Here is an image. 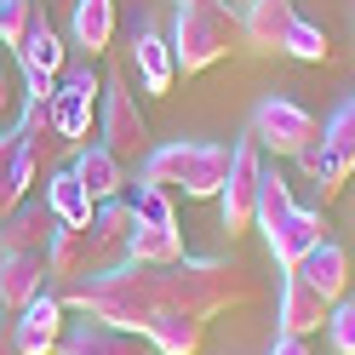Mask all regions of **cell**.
I'll list each match as a JSON object with an SVG mask.
<instances>
[{"instance_id":"obj_13","label":"cell","mask_w":355,"mask_h":355,"mask_svg":"<svg viewBox=\"0 0 355 355\" xmlns=\"http://www.w3.org/2000/svg\"><path fill=\"white\" fill-rule=\"evenodd\" d=\"M12 338H17L24 355H58V344H63V298L40 293L24 315H12Z\"/></svg>"},{"instance_id":"obj_4","label":"cell","mask_w":355,"mask_h":355,"mask_svg":"<svg viewBox=\"0 0 355 355\" xmlns=\"http://www.w3.org/2000/svg\"><path fill=\"white\" fill-rule=\"evenodd\" d=\"M241 46V17H230L224 0H184L172 24V58L184 75H201L212 63H224Z\"/></svg>"},{"instance_id":"obj_20","label":"cell","mask_w":355,"mask_h":355,"mask_svg":"<svg viewBox=\"0 0 355 355\" xmlns=\"http://www.w3.org/2000/svg\"><path fill=\"white\" fill-rule=\"evenodd\" d=\"M17 138H24V155H29L40 172L58 161L63 138H58V109H52V98H24V115H17Z\"/></svg>"},{"instance_id":"obj_24","label":"cell","mask_w":355,"mask_h":355,"mask_svg":"<svg viewBox=\"0 0 355 355\" xmlns=\"http://www.w3.org/2000/svg\"><path fill=\"white\" fill-rule=\"evenodd\" d=\"M40 166L24 155V138H17V126H0V212H12L24 195L35 189Z\"/></svg>"},{"instance_id":"obj_16","label":"cell","mask_w":355,"mask_h":355,"mask_svg":"<svg viewBox=\"0 0 355 355\" xmlns=\"http://www.w3.org/2000/svg\"><path fill=\"white\" fill-rule=\"evenodd\" d=\"M132 63H138V80H144V92H155V98H166V92H172V80H178L172 35H161L155 24L132 29Z\"/></svg>"},{"instance_id":"obj_1","label":"cell","mask_w":355,"mask_h":355,"mask_svg":"<svg viewBox=\"0 0 355 355\" xmlns=\"http://www.w3.org/2000/svg\"><path fill=\"white\" fill-rule=\"evenodd\" d=\"M155 286H161L166 309H189V315H230V309L258 304V281L247 263L235 258H178L166 270H155Z\"/></svg>"},{"instance_id":"obj_30","label":"cell","mask_w":355,"mask_h":355,"mask_svg":"<svg viewBox=\"0 0 355 355\" xmlns=\"http://www.w3.org/2000/svg\"><path fill=\"white\" fill-rule=\"evenodd\" d=\"M132 218L149 230H178V207H172V189L161 184H138V195H132Z\"/></svg>"},{"instance_id":"obj_33","label":"cell","mask_w":355,"mask_h":355,"mask_svg":"<svg viewBox=\"0 0 355 355\" xmlns=\"http://www.w3.org/2000/svg\"><path fill=\"white\" fill-rule=\"evenodd\" d=\"M327 338H332V355H355V304H332L327 315Z\"/></svg>"},{"instance_id":"obj_8","label":"cell","mask_w":355,"mask_h":355,"mask_svg":"<svg viewBox=\"0 0 355 355\" xmlns=\"http://www.w3.org/2000/svg\"><path fill=\"white\" fill-rule=\"evenodd\" d=\"M98 98H103V75L92 69V63H75V69H63V75H58L52 109H58V138H63V149L92 144V115H98Z\"/></svg>"},{"instance_id":"obj_23","label":"cell","mask_w":355,"mask_h":355,"mask_svg":"<svg viewBox=\"0 0 355 355\" xmlns=\"http://www.w3.org/2000/svg\"><path fill=\"white\" fill-rule=\"evenodd\" d=\"M46 275L58 286H75L92 275V241H86V230H69V224H58L52 241H46Z\"/></svg>"},{"instance_id":"obj_36","label":"cell","mask_w":355,"mask_h":355,"mask_svg":"<svg viewBox=\"0 0 355 355\" xmlns=\"http://www.w3.org/2000/svg\"><path fill=\"white\" fill-rule=\"evenodd\" d=\"M0 355H24V349H17V338H12V327H0Z\"/></svg>"},{"instance_id":"obj_9","label":"cell","mask_w":355,"mask_h":355,"mask_svg":"<svg viewBox=\"0 0 355 355\" xmlns=\"http://www.w3.org/2000/svg\"><path fill=\"white\" fill-rule=\"evenodd\" d=\"M349 172H355V92L321 121V172H315L321 201H338Z\"/></svg>"},{"instance_id":"obj_11","label":"cell","mask_w":355,"mask_h":355,"mask_svg":"<svg viewBox=\"0 0 355 355\" xmlns=\"http://www.w3.org/2000/svg\"><path fill=\"white\" fill-rule=\"evenodd\" d=\"M46 286H52L46 252H0V309L6 315H24Z\"/></svg>"},{"instance_id":"obj_5","label":"cell","mask_w":355,"mask_h":355,"mask_svg":"<svg viewBox=\"0 0 355 355\" xmlns=\"http://www.w3.org/2000/svg\"><path fill=\"white\" fill-rule=\"evenodd\" d=\"M258 184H263V144L247 132V138L230 144V178H224V189H218L230 235H247L252 230V218H258Z\"/></svg>"},{"instance_id":"obj_26","label":"cell","mask_w":355,"mask_h":355,"mask_svg":"<svg viewBox=\"0 0 355 355\" xmlns=\"http://www.w3.org/2000/svg\"><path fill=\"white\" fill-rule=\"evenodd\" d=\"M75 178L86 184V195H92V201H115L121 184H126L121 155L103 149V144H80V149H75Z\"/></svg>"},{"instance_id":"obj_2","label":"cell","mask_w":355,"mask_h":355,"mask_svg":"<svg viewBox=\"0 0 355 355\" xmlns=\"http://www.w3.org/2000/svg\"><path fill=\"white\" fill-rule=\"evenodd\" d=\"M63 309H80V315H92V321H109V327H121V332H138L144 338V327L161 315V286H155V270H144V263H115V270H103V275H86L75 286H63Z\"/></svg>"},{"instance_id":"obj_25","label":"cell","mask_w":355,"mask_h":355,"mask_svg":"<svg viewBox=\"0 0 355 355\" xmlns=\"http://www.w3.org/2000/svg\"><path fill=\"white\" fill-rule=\"evenodd\" d=\"M46 207H52L58 224H69V230H92V212H98V201L86 195V184L75 178V166H58L46 178Z\"/></svg>"},{"instance_id":"obj_22","label":"cell","mask_w":355,"mask_h":355,"mask_svg":"<svg viewBox=\"0 0 355 355\" xmlns=\"http://www.w3.org/2000/svg\"><path fill=\"white\" fill-rule=\"evenodd\" d=\"M12 52H17V69H24V75H40V80H58L63 75V40L46 24V12H35V24L24 29V40H17Z\"/></svg>"},{"instance_id":"obj_14","label":"cell","mask_w":355,"mask_h":355,"mask_svg":"<svg viewBox=\"0 0 355 355\" xmlns=\"http://www.w3.org/2000/svg\"><path fill=\"white\" fill-rule=\"evenodd\" d=\"M327 241V218H321V207H293L281 218V230L270 235V252H275V263L281 270H298V263L309 258Z\"/></svg>"},{"instance_id":"obj_17","label":"cell","mask_w":355,"mask_h":355,"mask_svg":"<svg viewBox=\"0 0 355 355\" xmlns=\"http://www.w3.org/2000/svg\"><path fill=\"white\" fill-rule=\"evenodd\" d=\"M144 344L155 355H201L207 349V321L189 315V309H161V315L144 327Z\"/></svg>"},{"instance_id":"obj_3","label":"cell","mask_w":355,"mask_h":355,"mask_svg":"<svg viewBox=\"0 0 355 355\" xmlns=\"http://www.w3.org/2000/svg\"><path fill=\"white\" fill-rule=\"evenodd\" d=\"M230 178V144H195V138H172L161 149L144 155L138 184H161V189H184L195 201H212Z\"/></svg>"},{"instance_id":"obj_15","label":"cell","mask_w":355,"mask_h":355,"mask_svg":"<svg viewBox=\"0 0 355 355\" xmlns=\"http://www.w3.org/2000/svg\"><path fill=\"white\" fill-rule=\"evenodd\" d=\"M58 230V218L46 201H17L12 212H0V252H46V241Z\"/></svg>"},{"instance_id":"obj_31","label":"cell","mask_w":355,"mask_h":355,"mask_svg":"<svg viewBox=\"0 0 355 355\" xmlns=\"http://www.w3.org/2000/svg\"><path fill=\"white\" fill-rule=\"evenodd\" d=\"M281 52H293L298 63H327L332 40H327V29H321V24H309V17H298V24L286 29V46H281Z\"/></svg>"},{"instance_id":"obj_28","label":"cell","mask_w":355,"mask_h":355,"mask_svg":"<svg viewBox=\"0 0 355 355\" xmlns=\"http://www.w3.org/2000/svg\"><path fill=\"white\" fill-rule=\"evenodd\" d=\"M178 258H189L178 230H149V224H138L132 241H126V263H144V270H166V263H178Z\"/></svg>"},{"instance_id":"obj_10","label":"cell","mask_w":355,"mask_h":355,"mask_svg":"<svg viewBox=\"0 0 355 355\" xmlns=\"http://www.w3.org/2000/svg\"><path fill=\"white\" fill-rule=\"evenodd\" d=\"M132 230H138V218H132V201H98L92 212V230H86V241H92V275L115 270V263H126V241Z\"/></svg>"},{"instance_id":"obj_18","label":"cell","mask_w":355,"mask_h":355,"mask_svg":"<svg viewBox=\"0 0 355 355\" xmlns=\"http://www.w3.org/2000/svg\"><path fill=\"white\" fill-rule=\"evenodd\" d=\"M58 355H144V338H138V332H121V327L86 315V321H75V327H63Z\"/></svg>"},{"instance_id":"obj_12","label":"cell","mask_w":355,"mask_h":355,"mask_svg":"<svg viewBox=\"0 0 355 355\" xmlns=\"http://www.w3.org/2000/svg\"><path fill=\"white\" fill-rule=\"evenodd\" d=\"M332 315V304L315 293V286L304 281V270H286L281 275V332H293V338H309V332H321Z\"/></svg>"},{"instance_id":"obj_32","label":"cell","mask_w":355,"mask_h":355,"mask_svg":"<svg viewBox=\"0 0 355 355\" xmlns=\"http://www.w3.org/2000/svg\"><path fill=\"white\" fill-rule=\"evenodd\" d=\"M40 0H0V46H17L24 40V29L35 24Z\"/></svg>"},{"instance_id":"obj_19","label":"cell","mask_w":355,"mask_h":355,"mask_svg":"<svg viewBox=\"0 0 355 355\" xmlns=\"http://www.w3.org/2000/svg\"><path fill=\"white\" fill-rule=\"evenodd\" d=\"M293 24H298V6H293V0H247L241 40H247V46H258V52H281Z\"/></svg>"},{"instance_id":"obj_35","label":"cell","mask_w":355,"mask_h":355,"mask_svg":"<svg viewBox=\"0 0 355 355\" xmlns=\"http://www.w3.org/2000/svg\"><path fill=\"white\" fill-rule=\"evenodd\" d=\"M17 109V86H12V75L0 69V126H6V115Z\"/></svg>"},{"instance_id":"obj_34","label":"cell","mask_w":355,"mask_h":355,"mask_svg":"<svg viewBox=\"0 0 355 355\" xmlns=\"http://www.w3.org/2000/svg\"><path fill=\"white\" fill-rule=\"evenodd\" d=\"M270 355H309V338H293V332H275Z\"/></svg>"},{"instance_id":"obj_21","label":"cell","mask_w":355,"mask_h":355,"mask_svg":"<svg viewBox=\"0 0 355 355\" xmlns=\"http://www.w3.org/2000/svg\"><path fill=\"white\" fill-rule=\"evenodd\" d=\"M69 40H75V52H86V63H98L109 52V40H115V0H75Z\"/></svg>"},{"instance_id":"obj_7","label":"cell","mask_w":355,"mask_h":355,"mask_svg":"<svg viewBox=\"0 0 355 355\" xmlns=\"http://www.w3.org/2000/svg\"><path fill=\"white\" fill-rule=\"evenodd\" d=\"M98 132H103V149H115L121 161H138V155H149V121L138 98L126 92V75H109L103 80V98H98Z\"/></svg>"},{"instance_id":"obj_27","label":"cell","mask_w":355,"mask_h":355,"mask_svg":"<svg viewBox=\"0 0 355 355\" xmlns=\"http://www.w3.org/2000/svg\"><path fill=\"white\" fill-rule=\"evenodd\" d=\"M298 270H304V281L315 286L327 304H344V293H349V252L338 247V241H321V247L309 252Z\"/></svg>"},{"instance_id":"obj_6","label":"cell","mask_w":355,"mask_h":355,"mask_svg":"<svg viewBox=\"0 0 355 355\" xmlns=\"http://www.w3.org/2000/svg\"><path fill=\"white\" fill-rule=\"evenodd\" d=\"M252 138L263 144V155H293V161H298L309 144H321V121L309 115L304 103L270 92V98L252 109Z\"/></svg>"},{"instance_id":"obj_29","label":"cell","mask_w":355,"mask_h":355,"mask_svg":"<svg viewBox=\"0 0 355 355\" xmlns=\"http://www.w3.org/2000/svg\"><path fill=\"white\" fill-rule=\"evenodd\" d=\"M298 201H293V184L275 172V166H263V184H258V218H252V230H263V241H270L275 230H281V218L293 212Z\"/></svg>"}]
</instances>
